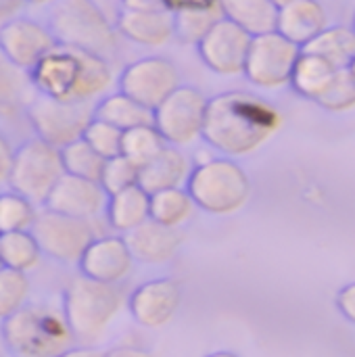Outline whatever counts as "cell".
Listing matches in <instances>:
<instances>
[{
    "label": "cell",
    "mask_w": 355,
    "mask_h": 357,
    "mask_svg": "<svg viewBox=\"0 0 355 357\" xmlns=\"http://www.w3.org/2000/svg\"><path fill=\"white\" fill-rule=\"evenodd\" d=\"M337 303H339V310L343 312V316L355 324V284H349L341 291Z\"/></svg>",
    "instance_id": "cell-40"
},
{
    "label": "cell",
    "mask_w": 355,
    "mask_h": 357,
    "mask_svg": "<svg viewBox=\"0 0 355 357\" xmlns=\"http://www.w3.org/2000/svg\"><path fill=\"white\" fill-rule=\"evenodd\" d=\"M207 357H239L236 354H232V351H213V354H209Z\"/></svg>",
    "instance_id": "cell-46"
},
{
    "label": "cell",
    "mask_w": 355,
    "mask_h": 357,
    "mask_svg": "<svg viewBox=\"0 0 355 357\" xmlns=\"http://www.w3.org/2000/svg\"><path fill=\"white\" fill-rule=\"evenodd\" d=\"M29 73L13 65L0 52V117H15L27 109L31 98Z\"/></svg>",
    "instance_id": "cell-26"
},
{
    "label": "cell",
    "mask_w": 355,
    "mask_h": 357,
    "mask_svg": "<svg viewBox=\"0 0 355 357\" xmlns=\"http://www.w3.org/2000/svg\"><path fill=\"white\" fill-rule=\"evenodd\" d=\"M126 301V291L119 284L98 282L84 274L73 276L63 291V316L75 345L94 347L100 343Z\"/></svg>",
    "instance_id": "cell-3"
},
{
    "label": "cell",
    "mask_w": 355,
    "mask_h": 357,
    "mask_svg": "<svg viewBox=\"0 0 355 357\" xmlns=\"http://www.w3.org/2000/svg\"><path fill=\"white\" fill-rule=\"evenodd\" d=\"M38 209L36 203L15 190L0 192V234L31 230Z\"/></svg>",
    "instance_id": "cell-32"
},
{
    "label": "cell",
    "mask_w": 355,
    "mask_h": 357,
    "mask_svg": "<svg viewBox=\"0 0 355 357\" xmlns=\"http://www.w3.org/2000/svg\"><path fill=\"white\" fill-rule=\"evenodd\" d=\"M174 17V33L184 44H199L201 38L224 17L222 8H201L172 15Z\"/></svg>",
    "instance_id": "cell-33"
},
{
    "label": "cell",
    "mask_w": 355,
    "mask_h": 357,
    "mask_svg": "<svg viewBox=\"0 0 355 357\" xmlns=\"http://www.w3.org/2000/svg\"><path fill=\"white\" fill-rule=\"evenodd\" d=\"M316 102L322 109L333 111V113H343V111L355 109V79L352 77L347 67L337 71V75L331 82L328 90Z\"/></svg>",
    "instance_id": "cell-36"
},
{
    "label": "cell",
    "mask_w": 355,
    "mask_h": 357,
    "mask_svg": "<svg viewBox=\"0 0 355 357\" xmlns=\"http://www.w3.org/2000/svg\"><path fill=\"white\" fill-rule=\"evenodd\" d=\"M301 50L326 59L337 69L349 67V63L355 59V29L345 27V25L324 27Z\"/></svg>",
    "instance_id": "cell-27"
},
{
    "label": "cell",
    "mask_w": 355,
    "mask_h": 357,
    "mask_svg": "<svg viewBox=\"0 0 355 357\" xmlns=\"http://www.w3.org/2000/svg\"><path fill=\"white\" fill-rule=\"evenodd\" d=\"M207 96L195 86H178L155 111L153 126L172 146H188L203 134Z\"/></svg>",
    "instance_id": "cell-9"
},
{
    "label": "cell",
    "mask_w": 355,
    "mask_h": 357,
    "mask_svg": "<svg viewBox=\"0 0 355 357\" xmlns=\"http://www.w3.org/2000/svg\"><path fill=\"white\" fill-rule=\"evenodd\" d=\"M276 8H282V6H287V4H291V2H295V0H270Z\"/></svg>",
    "instance_id": "cell-47"
},
{
    "label": "cell",
    "mask_w": 355,
    "mask_h": 357,
    "mask_svg": "<svg viewBox=\"0 0 355 357\" xmlns=\"http://www.w3.org/2000/svg\"><path fill=\"white\" fill-rule=\"evenodd\" d=\"M182 284L176 278H155L136 287L126 307L138 326L157 331L174 322L182 307Z\"/></svg>",
    "instance_id": "cell-13"
},
{
    "label": "cell",
    "mask_w": 355,
    "mask_h": 357,
    "mask_svg": "<svg viewBox=\"0 0 355 357\" xmlns=\"http://www.w3.org/2000/svg\"><path fill=\"white\" fill-rule=\"evenodd\" d=\"M25 115L36 138L63 149L84 136L86 126L94 117V109L88 102H65L40 94L27 105Z\"/></svg>",
    "instance_id": "cell-10"
},
{
    "label": "cell",
    "mask_w": 355,
    "mask_h": 357,
    "mask_svg": "<svg viewBox=\"0 0 355 357\" xmlns=\"http://www.w3.org/2000/svg\"><path fill=\"white\" fill-rule=\"evenodd\" d=\"M165 144L167 142L163 140L159 130L153 123H146V126H138V128H132V130L123 132V136H121V155L128 157L140 169L155 155H159V151Z\"/></svg>",
    "instance_id": "cell-30"
},
{
    "label": "cell",
    "mask_w": 355,
    "mask_h": 357,
    "mask_svg": "<svg viewBox=\"0 0 355 357\" xmlns=\"http://www.w3.org/2000/svg\"><path fill=\"white\" fill-rule=\"evenodd\" d=\"M186 190L209 215H232L251 199V180L232 159H209L192 167Z\"/></svg>",
    "instance_id": "cell-6"
},
{
    "label": "cell",
    "mask_w": 355,
    "mask_h": 357,
    "mask_svg": "<svg viewBox=\"0 0 355 357\" xmlns=\"http://www.w3.org/2000/svg\"><path fill=\"white\" fill-rule=\"evenodd\" d=\"M121 6L128 10H165L161 0H121Z\"/></svg>",
    "instance_id": "cell-43"
},
{
    "label": "cell",
    "mask_w": 355,
    "mask_h": 357,
    "mask_svg": "<svg viewBox=\"0 0 355 357\" xmlns=\"http://www.w3.org/2000/svg\"><path fill=\"white\" fill-rule=\"evenodd\" d=\"M280 126V111L266 98L232 90L207 100L201 138L224 155L247 157L262 149Z\"/></svg>",
    "instance_id": "cell-1"
},
{
    "label": "cell",
    "mask_w": 355,
    "mask_h": 357,
    "mask_svg": "<svg viewBox=\"0 0 355 357\" xmlns=\"http://www.w3.org/2000/svg\"><path fill=\"white\" fill-rule=\"evenodd\" d=\"M63 174L65 167L61 161V149L40 138H31L15 151L8 184L31 203L44 205Z\"/></svg>",
    "instance_id": "cell-7"
},
{
    "label": "cell",
    "mask_w": 355,
    "mask_h": 357,
    "mask_svg": "<svg viewBox=\"0 0 355 357\" xmlns=\"http://www.w3.org/2000/svg\"><path fill=\"white\" fill-rule=\"evenodd\" d=\"M123 238L134 261L144 266L169 264L180 253L184 243V234L180 232V228H169L153 220H146Z\"/></svg>",
    "instance_id": "cell-18"
},
{
    "label": "cell",
    "mask_w": 355,
    "mask_h": 357,
    "mask_svg": "<svg viewBox=\"0 0 355 357\" xmlns=\"http://www.w3.org/2000/svg\"><path fill=\"white\" fill-rule=\"evenodd\" d=\"M107 199L109 195L103 190L98 182L63 174L61 180L50 190V195L46 197L44 209L71 215V218L96 220L105 211Z\"/></svg>",
    "instance_id": "cell-17"
},
{
    "label": "cell",
    "mask_w": 355,
    "mask_h": 357,
    "mask_svg": "<svg viewBox=\"0 0 355 357\" xmlns=\"http://www.w3.org/2000/svg\"><path fill=\"white\" fill-rule=\"evenodd\" d=\"M56 38L50 27L29 17H13L0 23V52L19 69L31 71L54 46Z\"/></svg>",
    "instance_id": "cell-15"
},
{
    "label": "cell",
    "mask_w": 355,
    "mask_h": 357,
    "mask_svg": "<svg viewBox=\"0 0 355 357\" xmlns=\"http://www.w3.org/2000/svg\"><path fill=\"white\" fill-rule=\"evenodd\" d=\"M115 29L121 38L144 48H161L176 38L174 17L167 10L121 8V13L115 19Z\"/></svg>",
    "instance_id": "cell-19"
},
{
    "label": "cell",
    "mask_w": 355,
    "mask_h": 357,
    "mask_svg": "<svg viewBox=\"0 0 355 357\" xmlns=\"http://www.w3.org/2000/svg\"><path fill=\"white\" fill-rule=\"evenodd\" d=\"M29 79L42 96L65 102H90L109 92L115 75L105 56L56 44L29 71Z\"/></svg>",
    "instance_id": "cell-2"
},
{
    "label": "cell",
    "mask_w": 355,
    "mask_h": 357,
    "mask_svg": "<svg viewBox=\"0 0 355 357\" xmlns=\"http://www.w3.org/2000/svg\"><path fill=\"white\" fill-rule=\"evenodd\" d=\"M161 4L172 15L186 13V10H201V8H222L220 0H161Z\"/></svg>",
    "instance_id": "cell-38"
},
{
    "label": "cell",
    "mask_w": 355,
    "mask_h": 357,
    "mask_svg": "<svg viewBox=\"0 0 355 357\" xmlns=\"http://www.w3.org/2000/svg\"><path fill=\"white\" fill-rule=\"evenodd\" d=\"M92 222L94 220L71 218L44 209L38 211L31 234L36 236L42 255L59 264H77L88 245L98 236Z\"/></svg>",
    "instance_id": "cell-8"
},
{
    "label": "cell",
    "mask_w": 355,
    "mask_h": 357,
    "mask_svg": "<svg viewBox=\"0 0 355 357\" xmlns=\"http://www.w3.org/2000/svg\"><path fill=\"white\" fill-rule=\"evenodd\" d=\"M299 54L301 48L280 36L276 29L259 33L251 38L243 73L253 86L276 90L291 84V75Z\"/></svg>",
    "instance_id": "cell-11"
},
{
    "label": "cell",
    "mask_w": 355,
    "mask_h": 357,
    "mask_svg": "<svg viewBox=\"0 0 355 357\" xmlns=\"http://www.w3.org/2000/svg\"><path fill=\"white\" fill-rule=\"evenodd\" d=\"M4 347L15 357H54L75 345L63 310L23 305L0 322Z\"/></svg>",
    "instance_id": "cell-4"
},
{
    "label": "cell",
    "mask_w": 355,
    "mask_h": 357,
    "mask_svg": "<svg viewBox=\"0 0 355 357\" xmlns=\"http://www.w3.org/2000/svg\"><path fill=\"white\" fill-rule=\"evenodd\" d=\"M50 31L59 44L109 56L119 46L115 23L94 0H56L50 13Z\"/></svg>",
    "instance_id": "cell-5"
},
{
    "label": "cell",
    "mask_w": 355,
    "mask_h": 357,
    "mask_svg": "<svg viewBox=\"0 0 355 357\" xmlns=\"http://www.w3.org/2000/svg\"><path fill=\"white\" fill-rule=\"evenodd\" d=\"M0 268H2V261H0Z\"/></svg>",
    "instance_id": "cell-49"
},
{
    "label": "cell",
    "mask_w": 355,
    "mask_h": 357,
    "mask_svg": "<svg viewBox=\"0 0 355 357\" xmlns=\"http://www.w3.org/2000/svg\"><path fill=\"white\" fill-rule=\"evenodd\" d=\"M134 264L121 234H98L77 261L80 274L107 284H121L132 274Z\"/></svg>",
    "instance_id": "cell-16"
},
{
    "label": "cell",
    "mask_w": 355,
    "mask_h": 357,
    "mask_svg": "<svg viewBox=\"0 0 355 357\" xmlns=\"http://www.w3.org/2000/svg\"><path fill=\"white\" fill-rule=\"evenodd\" d=\"M42 249L31 234V230H19L0 234V261L2 268L17 270V272H31L42 261Z\"/></svg>",
    "instance_id": "cell-29"
},
{
    "label": "cell",
    "mask_w": 355,
    "mask_h": 357,
    "mask_svg": "<svg viewBox=\"0 0 355 357\" xmlns=\"http://www.w3.org/2000/svg\"><path fill=\"white\" fill-rule=\"evenodd\" d=\"M324 27H328V15L318 0H295L278 8L276 31L303 48Z\"/></svg>",
    "instance_id": "cell-20"
},
{
    "label": "cell",
    "mask_w": 355,
    "mask_h": 357,
    "mask_svg": "<svg viewBox=\"0 0 355 357\" xmlns=\"http://www.w3.org/2000/svg\"><path fill=\"white\" fill-rule=\"evenodd\" d=\"M121 136L123 132L98 117H92L90 123L84 130V140L105 159L121 155Z\"/></svg>",
    "instance_id": "cell-37"
},
{
    "label": "cell",
    "mask_w": 355,
    "mask_h": 357,
    "mask_svg": "<svg viewBox=\"0 0 355 357\" xmlns=\"http://www.w3.org/2000/svg\"><path fill=\"white\" fill-rule=\"evenodd\" d=\"M347 69H349L352 77H354V79H355V59H354V61H352V63H349V67H347Z\"/></svg>",
    "instance_id": "cell-48"
},
{
    "label": "cell",
    "mask_w": 355,
    "mask_h": 357,
    "mask_svg": "<svg viewBox=\"0 0 355 357\" xmlns=\"http://www.w3.org/2000/svg\"><path fill=\"white\" fill-rule=\"evenodd\" d=\"M61 161H63L65 174L86 178V180H94V182L100 180L103 165H105V157H100L84 138L63 146L61 149Z\"/></svg>",
    "instance_id": "cell-31"
},
{
    "label": "cell",
    "mask_w": 355,
    "mask_h": 357,
    "mask_svg": "<svg viewBox=\"0 0 355 357\" xmlns=\"http://www.w3.org/2000/svg\"><path fill=\"white\" fill-rule=\"evenodd\" d=\"M31 293V282L27 274L0 268V322L27 305Z\"/></svg>",
    "instance_id": "cell-34"
},
{
    "label": "cell",
    "mask_w": 355,
    "mask_h": 357,
    "mask_svg": "<svg viewBox=\"0 0 355 357\" xmlns=\"http://www.w3.org/2000/svg\"><path fill=\"white\" fill-rule=\"evenodd\" d=\"M197 205L186 186L165 188L151 195V220L169 228H182L195 213Z\"/></svg>",
    "instance_id": "cell-28"
},
{
    "label": "cell",
    "mask_w": 355,
    "mask_h": 357,
    "mask_svg": "<svg viewBox=\"0 0 355 357\" xmlns=\"http://www.w3.org/2000/svg\"><path fill=\"white\" fill-rule=\"evenodd\" d=\"M54 357H103V351L96 347H82V345H73L69 349H65L63 354Z\"/></svg>",
    "instance_id": "cell-44"
},
{
    "label": "cell",
    "mask_w": 355,
    "mask_h": 357,
    "mask_svg": "<svg viewBox=\"0 0 355 357\" xmlns=\"http://www.w3.org/2000/svg\"><path fill=\"white\" fill-rule=\"evenodd\" d=\"M192 165L188 157L180 151V146L165 144L159 155H155L146 165L138 172V186H142L149 195L165 188L186 186Z\"/></svg>",
    "instance_id": "cell-21"
},
{
    "label": "cell",
    "mask_w": 355,
    "mask_h": 357,
    "mask_svg": "<svg viewBox=\"0 0 355 357\" xmlns=\"http://www.w3.org/2000/svg\"><path fill=\"white\" fill-rule=\"evenodd\" d=\"M337 71L339 69L333 63H328L326 59L301 50V54L295 63L293 75H291V86L301 96H305L310 100H318L328 90Z\"/></svg>",
    "instance_id": "cell-23"
},
{
    "label": "cell",
    "mask_w": 355,
    "mask_h": 357,
    "mask_svg": "<svg viewBox=\"0 0 355 357\" xmlns=\"http://www.w3.org/2000/svg\"><path fill=\"white\" fill-rule=\"evenodd\" d=\"M103 357H155L151 351L142 349V347H130V345H121V347H113L109 351H105Z\"/></svg>",
    "instance_id": "cell-41"
},
{
    "label": "cell",
    "mask_w": 355,
    "mask_h": 357,
    "mask_svg": "<svg viewBox=\"0 0 355 357\" xmlns=\"http://www.w3.org/2000/svg\"><path fill=\"white\" fill-rule=\"evenodd\" d=\"M25 2L31 6H48V4H54L56 0H25Z\"/></svg>",
    "instance_id": "cell-45"
},
{
    "label": "cell",
    "mask_w": 355,
    "mask_h": 357,
    "mask_svg": "<svg viewBox=\"0 0 355 357\" xmlns=\"http://www.w3.org/2000/svg\"><path fill=\"white\" fill-rule=\"evenodd\" d=\"M251 33L222 17L197 44L199 56L207 69L218 75H241L251 46Z\"/></svg>",
    "instance_id": "cell-14"
},
{
    "label": "cell",
    "mask_w": 355,
    "mask_h": 357,
    "mask_svg": "<svg viewBox=\"0 0 355 357\" xmlns=\"http://www.w3.org/2000/svg\"><path fill=\"white\" fill-rule=\"evenodd\" d=\"M94 117L119 128L121 132L153 123V111L136 102L123 92H113L103 96L94 107Z\"/></svg>",
    "instance_id": "cell-25"
},
{
    "label": "cell",
    "mask_w": 355,
    "mask_h": 357,
    "mask_svg": "<svg viewBox=\"0 0 355 357\" xmlns=\"http://www.w3.org/2000/svg\"><path fill=\"white\" fill-rule=\"evenodd\" d=\"M105 213L109 228L115 234L123 236L140 224H144L146 220H151V195L142 186L134 184L126 190L111 195L107 199Z\"/></svg>",
    "instance_id": "cell-22"
},
{
    "label": "cell",
    "mask_w": 355,
    "mask_h": 357,
    "mask_svg": "<svg viewBox=\"0 0 355 357\" xmlns=\"http://www.w3.org/2000/svg\"><path fill=\"white\" fill-rule=\"evenodd\" d=\"M25 4H27L25 0H0V23L17 17Z\"/></svg>",
    "instance_id": "cell-42"
},
{
    "label": "cell",
    "mask_w": 355,
    "mask_h": 357,
    "mask_svg": "<svg viewBox=\"0 0 355 357\" xmlns=\"http://www.w3.org/2000/svg\"><path fill=\"white\" fill-rule=\"evenodd\" d=\"M180 84V69L165 56L138 59L119 73V92L151 111H155Z\"/></svg>",
    "instance_id": "cell-12"
},
{
    "label": "cell",
    "mask_w": 355,
    "mask_h": 357,
    "mask_svg": "<svg viewBox=\"0 0 355 357\" xmlns=\"http://www.w3.org/2000/svg\"><path fill=\"white\" fill-rule=\"evenodd\" d=\"M220 6L226 19L251 36L276 29L278 8L270 0H220Z\"/></svg>",
    "instance_id": "cell-24"
},
{
    "label": "cell",
    "mask_w": 355,
    "mask_h": 357,
    "mask_svg": "<svg viewBox=\"0 0 355 357\" xmlns=\"http://www.w3.org/2000/svg\"><path fill=\"white\" fill-rule=\"evenodd\" d=\"M13 159H15L13 144L8 142V138L4 134H0V184L8 182L10 167H13Z\"/></svg>",
    "instance_id": "cell-39"
},
{
    "label": "cell",
    "mask_w": 355,
    "mask_h": 357,
    "mask_svg": "<svg viewBox=\"0 0 355 357\" xmlns=\"http://www.w3.org/2000/svg\"><path fill=\"white\" fill-rule=\"evenodd\" d=\"M138 172H140L138 165H134L128 157L117 155V157L105 159L98 184L111 197V195H115L119 190H126V188L138 184Z\"/></svg>",
    "instance_id": "cell-35"
}]
</instances>
